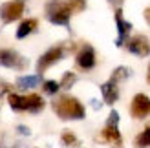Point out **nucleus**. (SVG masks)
<instances>
[{"label": "nucleus", "instance_id": "nucleus-1", "mask_svg": "<svg viewBox=\"0 0 150 148\" xmlns=\"http://www.w3.org/2000/svg\"><path fill=\"white\" fill-rule=\"evenodd\" d=\"M53 110L55 113L64 121H77V119H84V106L81 102L71 97V95H61L53 101Z\"/></svg>", "mask_w": 150, "mask_h": 148}, {"label": "nucleus", "instance_id": "nucleus-2", "mask_svg": "<svg viewBox=\"0 0 150 148\" xmlns=\"http://www.w3.org/2000/svg\"><path fill=\"white\" fill-rule=\"evenodd\" d=\"M70 7L64 0H51V2L46 4V17L51 24L57 26H68L70 22Z\"/></svg>", "mask_w": 150, "mask_h": 148}, {"label": "nucleus", "instance_id": "nucleus-3", "mask_svg": "<svg viewBox=\"0 0 150 148\" xmlns=\"http://www.w3.org/2000/svg\"><path fill=\"white\" fill-rule=\"evenodd\" d=\"M22 13H24V2L22 0H9V2L0 6V18H2L4 24L18 20Z\"/></svg>", "mask_w": 150, "mask_h": 148}, {"label": "nucleus", "instance_id": "nucleus-4", "mask_svg": "<svg viewBox=\"0 0 150 148\" xmlns=\"http://www.w3.org/2000/svg\"><path fill=\"white\" fill-rule=\"evenodd\" d=\"M0 66L11 68V70H24L28 66V61L22 55H18L15 49L0 48Z\"/></svg>", "mask_w": 150, "mask_h": 148}, {"label": "nucleus", "instance_id": "nucleus-5", "mask_svg": "<svg viewBox=\"0 0 150 148\" xmlns=\"http://www.w3.org/2000/svg\"><path fill=\"white\" fill-rule=\"evenodd\" d=\"M130 115L134 119H145L150 115V97L145 93H137L130 104Z\"/></svg>", "mask_w": 150, "mask_h": 148}, {"label": "nucleus", "instance_id": "nucleus-6", "mask_svg": "<svg viewBox=\"0 0 150 148\" xmlns=\"http://www.w3.org/2000/svg\"><path fill=\"white\" fill-rule=\"evenodd\" d=\"M62 57H64V48H62V46H55V48L48 49L46 53L39 58V62H37V71H39V73H44V71L50 68V66H53L55 62H59Z\"/></svg>", "mask_w": 150, "mask_h": 148}, {"label": "nucleus", "instance_id": "nucleus-7", "mask_svg": "<svg viewBox=\"0 0 150 148\" xmlns=\"http://www.w3.org/2000/svg\"><path fill=\"white\" fill-rule=\"evenodd\" d=\"M126 49L137 57H148L150 55V40L145 35H136L126 42Z\"/></svg>", "mask_w": 150, "mask_h": 148}, {"label": "nucleus", "instance_id": "nucleus-8", "mask_svg": "<svg viewBox=\"0 0 150 148\" xmlns=\"http://www.w3.org/2000/svg\"><path fill=\"white\" fill-rule=\"evenodd\" d=\"M75 62H77V66H79L81 70H84V71L92 70L93 66H95V51H93V48L88 46V44H86V46H82L79 49V53H77Z\"/></svg>", "mask_w": 150, "mask_h": 148}, {"label": "nucleus", "instance_id": "nucleus-9", "mask_svg": "<svg viewBox=\"0 0 150 148\" xmlns=\"http://www.w3.org/2000/svg\"><path fill=\"white\" fill-rule=\"evenodd\" d=\"M44 108V99L37 93H31V95H22V112H40Z\"/></svg>", "mask_w": 150, "mask_h": 148}, {"label": "nucleus", "instance_id": "nucleus-10", "mask_svg": "<svg viewBox=\"0 0 150 148\" xmlns=\"http://www.w3.org/2000/svg\"><path fill=\"white\" fill-rule=\"evenodd\" d=\"M99 143H108V144L115 146V148H121V144H123V137H121V134H119L117 128L104 126V130L101 132V135H99Z\"/></svg>", "mask_w": 150, "mask_h": 148}, {"label": "nucleus", "instance_id": "nucleus-11", "mask_svg": "<svg viewBox=\"0 0 150 148\" xmlns=\"http://www.w3.org/2000/svg\"><path fill=\"white\" fill-rule=\"evenodd\" d=\"M115 22H117V29H119V39H117V46H121V44L125 42V39L128 37L130 33V29H132V24L130 22H126L123 18V11L117 7V11H115Z\"/></svg>", "mask_w": 150, "mask_h": 148}, {"label": "nucleus", "instance_id": "nucleus-12", "mask_svg": "<svg viewBox=\"0 0 150 148\" xmlns=\"http://www.w3.org/2000/svg\"><path fill=\"white\" fill-rule=\"evenodd\" d=\"M101 93H103V99L106 104H114V102L119 99V88L115 82H112V80H108V82H104L101 86Z\"/></svg>", "mask_w": 150, "mask_h": 148}, {"label": "nucleus", "instance_id": "nucleus-13", "mask_svg": "<svg viewBox=\"0 0 150 148\" xmlns=\"http://www.w3.org/2000/svg\"><path fill=\"white\" fill-rule=\"evenodd\" d=\"M37 26H39V22H37V18H28V20H22L18 27H17V39H24V37H28L29 33H33Z\"/></svg>", "mask_w": 150, "mask_h": 148}, {"label": "nucleus", "instance_id": "nucleus-14", "mask_svg": "<svg viewBox=\"0 0 150 148\" xmlns=\"http://www.w3.org/2000/svg\"><path fill=\"white\" fill-rule=\"evenodd\" d=\"M39 82H40V79L37 75H26V77L17 79V88L18 90H31V88H35Z\"/></svg>", "mask_w": 150, "mask_h": 148}, {"label": "nucleus", "instance_id": "nucleus-15", "mask_svg": "<svg viewBox=\"0 0 150 148\" xmlns=\"http://www.w3.org/2000/svg\"><path fill=\"white\" fill-rule=\"evenodd\" d=\"M136 148H150V124H146L145 130L136 137Z\"/></svg>", "mask_w": 150, "mask_h": 148}, {"label": "nucleus", "instance_id": "nucleus-16", "mask_svg": "<svg viewBox=\"0 0 150 148\" xmlns=\"http://www.w3.org/2000/svg\"><path fill=\"white\" fill-rule=\"evenodd\" d=\"M130 73H132V71H130L128 68H125V66H119V68H115V71L112 73V79H110V80L117 84L119 80H125V79H128V77H130Z\"/></svg>", "mask_w": 150, "mask_h": 148}, {"label": "nucleus", "instance_id": "nucleus-17", "mask_svg": "<svg viewBox=\"0 0 150 148\" xmlns=\"http://www.w3.org/2000/svg\"><path fill=\"white\" fill-rule=\"evenodd\" d=\"M75 80H77V75L71 71H66L62 75V80H61V88H64V90H70V88L75 84Z\"/></svg>", "mask_w": 150, "mask_h": 148}, {"label": "nucleus", "instance_id": "nucleus-18", "mask_svg": "<svg viewBox=\"0 0 150 148\" xmlns=\"http://www.w3.org/2000/svg\"><path fill=\"white\" fill-rule=\"evenodd\" d=\"M61 141H62L64 146H73V144H77V143H79V141H77V135H75L73 132H70V130H64V132H62Z\"/></svg>", "mask_w": 150, "mask_h": 148}, {"label": "nucleus", "instance_id": "nucleus-19", "mask_svg": "<svg viewBox=\"0 0 150 148\" xmlns=\"http://www.w3.org/2000/svg\"><path fill=\"white\" fill-rule=\"evenodd\" d=\"M59 88H61V84H59L57 80H44L42 82V90L48 95H55L59 92Z\"/></svg>", "mask_w": 150, "mask_h": 148}, {"label": "nucleus", "instance_id": "nucleus-20", "mask_svg": "<svg viewBox=\"0 0 150 148\" xmlns=\"http://www.w3.org/2000/svg\"><path fill=\"white\" fill-rule=\"evenodd\" d=\"M66 4L71 13H81L86 7V0H66Z\"/></svg>", "mask_w": 150, "mask_h": 148}, {"label": "nucleus", "instance_id": "nucleus-21", "mask_svg": "<svg viewBox=\"0 0 150 148\" xmlns=\"http://www.w3.org/2000/svg\"><path fill=\"white\" fill-rule=\"evenodd\" d=\"M117 124H119V113H117V112H110L108 119H106V126H110V128H117Z\"/></svg>", "mask_w": 150, "mask_h": 148}, {"label": "nucleus", "instance_id": "nucleus-22", "mask_svg": "<svg viewBox=\"0 0 150 148\" xmlns=\"http://www.w3.org/2000/svg\"><path fill=\"white\" fill-rule=\"evenodd\" d=\"M17 132H18L20 135H29V134H31V130H29L28 126H24V124H20V126H17Z\"/></svg>", "mask_w": 150, "mask_h": 148}, {"label": "nucleus", "instance_id": "nucleus-23", "mask_svg": "<svg viewBox=\"0 0 150 148\" xmlns=\"http://www.w3.org/2000/svg\"><path fill=\"white\" fill-rule=\"evenodd\" d=\"M0 90H2V93H6L7 90H9V84H6L2 79H0Z\"/></svg>", "mask_w": 150, "mask_h": 148}, {"label": "nucleus", "instance_id": "nucleus-24", "mask_svg": "<svg viewBox=\"0 0 150 148\" xmlns=\"http://www.w3.org/2000/svg\"><path fill=\"white\" fill-rule=\"evenodd\" d=\"M145 20L148 22V26H150V7H146V9H145Z\"/></svg>", "mask_w": 150, "mask_h": 148}, {"label": "nucleus", "instance_id": "nucleus-25", "mask_svg": "<svg viewBox=\"0 0 150 148\" xmlns=\"http://www.w3.org/2000/svg\"><path fill=\"white\" fill-rule=\"evenodd\" d=\"M110 2H112V4H114V6H117V7H119V6H121V4H123V0H110Z\"/></svg>", "mask_w": 150, "mask_h": 148}, {"label": "nucleus", "instance_id": "nucleus-26", "mask_svg": "<svg viewBox=\"0 0 150 148\" xmlns=\"http://www.w3.org/2000/svg\"><path fill=\"white\" fill-rule=\"evenodd\" d=\"M0 148H17V146H6L4 143H0Z\"/></svg>", "mask_w": 150, "mask_h": 148}, {"label": "nucleus", "instance_id": "nucleus-27", "mask_svg": "<svg viewBox=\"0 0 150 148\" xmlns=\"http://www.w3.org/2000/svg\"><path fill=\"white\" fill-rule=\"evenodd\" d=\"M146 80H148V84H150V73H148V79H146Z\"/></svg>", "mask_w": 150, "mask_h": 148}]
</instances>
